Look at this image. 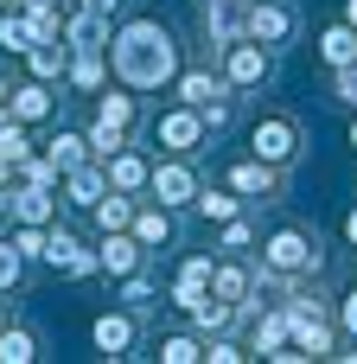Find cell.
Listing matches in <instances>:
<instances>
[{"label": "cell", "mask_w": 357, "mask_h": 364, "mask_svg": "<svg viewBox=\"0 0 357 364\" xmlns=\"http://www.w3.org/2000/svg\"><path fill=\"white\" fill-rule=\"evenodd\" d=\"M287 339H294V307H268V314L256 320V339H249V352L275 358V352H281Z\"/></svg>", "instance_id": "obj_24"}, {"label": "cell", "mask_w": 357, "mask_h": 364, "mask_svg": "<svg viewBox=\"0 0 357 364\" xmlns=\"http://www.w3.org/2000/svg\"><path fill=\"white\" fill-rule=\"evenodd\" d=\"M96 256H102V275H134L147 262V243L134 230H102L96 237Z\"/></svg>", "instance_id": "obj_13"}, {"label": "cell", "mask_w": 357, "mask_h": 364, "mask_svg": "<svg viewBox=\"0 0 357 364\" xmlns=\"http://www.w3.org/2000/svg\"><path fill=\"white\" fill-rule=\"evenodd\" d=\"M281 173H287V166H268V160H256V154H249V160H236V166H230V179H224V186H230V192H243V198H262V205H268V198H281Z\"/></svg>", "instance_id": "obj_10"}, {"label": "cell", "mask_w": 357, "mask_h": 364, "mask_svg": "<svg viewBox=\"0 0 357 364\" xmlns=\"http://www.w3.org/2000/svg\"><path fill=\"white\" fill-rule=\"evenodd\" d=\"M26 13H57V0H19Z\"/></svg>", "instance_id": "obj_40"}, {"label": "cell", "mask_w": 357, "mask_h": 364, "mask_svg": "<svg viewBox=\"0 0 357 364\" xmlns=\"http://www.w3.org/2000/svg\"><path fill=\"white\" fill-rule=\"evenodd\" d=\"M339 326H345V333H351V339H357V288H351V294H345V301H339Z\"/></svg>", "instance_id": "obj_37"}, {"label": "cell", "mask_w": 357, "mask_h": 364, "mask_svg": "<svg viewBox=\"0 0 357 364\" xmlns=\"http://www.w3.org/2000/svg\"><path fill=\"white\" fill-rule=\"evenodd\" d=\"M262 282H275V288H287V282H300V275H319V243L307 237V230H275L268 243H262Z\"/></svg>", "instance_id": "obj_3"}, {"label": "cell", "mask_w": 357, "mask_h": 364, "mask_svg": "<svg viewBox=\"0 0 357 364\" xmlns=\"http://www.w3.org/2000/svg\"><path fill=\"white\" fill-rule=\"evenodd\" d=\"M211 275H217V256H185L179 262V282H172V307H192L211 294Z\"/></svg>", "instance_id": "obj_21"}, {"label": "cell", "mask_w": 357, "mask_h": 364, "mask_svg": "<svg viewBox=\"0 0 357 364\" xmlns=\"http://www.w3.org/2000/svg\"><path fill=\"white\" fill-rule=\"evenodd\" d=\"M287 307H294V346H300L307 358H326V352H332V320L319 314V301H313V307H307V301H287Z\"/></svg>", "instance_id": "obj_15"}, {"label": "cell", "mask_w": 357, "mask_h": 364, "mask_svg": "<svg viewBox=\"0 0 357 364\" xmlns=\"http://www.w3.org/2000/svg\"><path fill=\"white\" fill-rule=\"evenodd\" d=\"M249 243H256V224H249V218L236 211V218L224 224V237H217V250H224V256H249Z\"/></svg>", "instance_id": "obj_32"}, {"label": "cell", "mask_w": 357, "mask_h": 364, "mask_svg": "<svg viewBox=\"0 0 357 364\" xmlns=\"http://www.w3.org/2000/svg\"><path fill=\"white\" fill-rule=\"evenodd\" d=\"M70 51H77V45H70L64 32H51V38H38V45L26 51V70H32V77H45V83H57V77L70 70Z\"/></svg>", "instance_id": "obj_19"}, {"label": "cell", "mask_w": 357, "mask_h": 364, "mask_svg": "<svg viewBox=\"0 0 357 364\" xmlns=\"http://www.w3.org/2000/svg\"><path fill=\"white\" fill-rule=\"evenodd\" d=\"M89 339H96L102 358H134V307H128V314H96Z\"/></svg>", "instance_id": "obj_18"}, {"label": "cell", "mask_w": 357, "mask_h": 364, "mask_svg": "<svg viewBox=\"0 0 357 364\" xmlns=\"http://www.w3.org/2000/svg\"><path fill=\"white\" fill-rule=\"evenodd\" d=\"M109 64H115V83H128L141 96L179 83V45H172V32L160 19H128L109 38Z\"/></svg>", "instance_id": "obj_1"}, {"label": "cell", "mask_w": 357, "mask_h": 364, "mask_svg": "<svg viewBox=\"0 0 357 364\" xmlns=\"http://www.w3.org/2000/svg\"><path fill=\"white\" fill-rule=\"evenodd\" d=\"M319 58H326L332 70L357 64V26H351V19H339V26H326V32H319Z\"/></svg>", "instance_id": "obj_25"}, {"label": "cell", "mask_w": 357, "mask_h": 364, "mask_svg": "<svg viewBox=\"0 0 357 364\" xmlns=\"http://www.w3.org/2000/svg\"><path fill=\"white\" fill-rule=\"evenodd\" d=\"M83 6H89V13H102V19H115V13H121V0H83Z\"/></svg>", "instance_id": "obj_38"}, {"label": "cell", "mask_w": 357, "mask_h": 364, "mask_svg": "<svg viewBox=\"0 0 357 364\" xmlns=\"http://www.w3.org/2000/svg\"><path fill=\"white\" fill-rule=\"evenodd\" d=\"M109 51H70V70H64V83L70 90H83V96H102L109 90Z\"/></svg>", "instance_id": "obj_20"}, {"label": "cell", "mask_w": 357, "mask_h": 364, "mask_svg": "<svg viewBox=\"0 0 357 364\" xmlns=\"http://www.w3.org/2000/svg\"><path fill=\"white\" fill-rule=\"evenodd\" d=\"M249 154L268 160V166H294V160H300V128H294L287 115H262V122L249 128Z\"/></svg>", "instance_id": "obj_6"}, {"label": "cell", "mask_w": 357, "mask_h": 364, "mask_svg": "<svg viewBox=\"0 0 357 364\" xmlns=\"http://www.w3.org/2000/svg\"><path fill=\"white\" fill-rule=\"evenodd\" d=\"M345 243L357 250V211H345Z\"/></svg>", "instance_id": "obj_41"}, {"label": "cell", "mask_w": 357, "mask_h": 364, "mask_svg": "<svg viewBox=\"0 0 357 364\" xmlns=\"http://www.w3.org/2000/svg\"><path fill=\"white\" fill-rule=\"evenodd\" d=\"M6 192H13V166L0 160V211H6Z\"/></svg>", "instance_id": "obj_39"}, {"label": "cell", "mask_w": 357, "mask_h": 364, "mask_svg": "<svg viewBox=\"0 0 357 364\" xmlns=\"http://www.w3.org/2000/svg\"><path fill=\"white\" fill-rule=\"evenodd\" d=\"M256 288H262V269H249L243 256H217V275H211V294H217V301L249 307V301H256Z\"/></svg>", "instance_id": "obj_8"}, {"label": "cell", "mask_w": 357, "mask_h": 364, "mask_svg": "<svg viewBox=\"0 0 357 364\" xmlns=\"http://www.w3.org/2000/svg\"><path fill=\"white\" fill-rule=\"evenodd\" d=\"M294 6L287 0H249V38H262V45H287L294 38Z\"/></svg>", "instance_id": "obj_14"}, {"label": "cell", "mask_w": 357, "mask_h": 364, "mask_svg": "<svg viewBox=\"0 0 357 364\" xmlns=\"http://www.w3.org/2000/svg\"><path fill=\"white\" fill-rule=\"evenodd\" d=\"M217 70L236 83V90H262L268 77H275V45H262V38H230V45H217Z\"/></svg>", "instance_id": "obj_4"}, {"label": "cell", "mask_w": 357, "mask_h": 364, "mask_svg": "<svg viewBox=\"0 0 357 364\" xmlns=\"http://www.w3.org/2000/svg\"><path fill=\"white\" fill-rule=\"evenodd\" d=\"M89 218H96V230H128L134 224V192H102V205Z\"/></svg>", "instance_id": "obj_27"}, {"label": "cell", "mask_w": 357, "mask_h": 364, "mask_svg": "<svg viewBox=\"0 0 357 364\" xmlns=\"http://www.w3.org/2000/svg\"><path fill=\"white\" fill-rule=\"evenodd\" d=\"M198 192H204V186H198V166H192L185 154L153 160V198H160V205H172V211H179V205H192Z\"/></svg>", "instance_id": "obj_7"}, {"label": "cell", "mask_w": 357, "mask_h": 364, "mask_svg": "<svg viewBox=\"0 0 357 364\" xmlns=\"http://www.w3.org/2000/svg\"><path fill=\"white\" fill-rule=\"evenodd\" d=\"M121 301H128V307L141 314V307H153V301H160V288H153V282H147V275L134 269V275H121Z\"/></svg>", "instance_id": "obj_33"}, {"label": "cell", "mask_w": 357, "mask_h": 364, "mask_svg": "<svg viewBox=\"0 0 357 364\" xmlns=\"http://www.w3.org/2000/svg\"><path fill=\"white\" fill-rule=\"evenodd\" d=\"M102 166H109V186H115V192H134V198H141V192H153V160H147L134 141H128V147H115Z\"/></svg>", "instance_id": "obj_9"}, {"label": "cell", "mask_w": 357, "mask_h": 364, "mask_svg": "<svg viewBox=\"0 0 357 364\" xmlns=\"http://www.w3.org/2000/svg\"><path fill=\"white\" fill-rule=\"evenodd\" d=\"M102 192H115V186H109V166H102V160H89V166L64 173V205H77V211H96V205H102Z\"/></svg>", "instance_id": "obj_17"}, {"label": "cell", "mask_w": 357, "mask_h": 364, "mask_svg": "<svg viewBox=\"0 0 357 364\" xmlns=\"http://www.w3.org/2000/svg\"><path fill=\"white\" fill-rule=\"evenodd\" d=\"M45 154L57 160V173H77V166H89L96 160V147H89V128L77 134V128H57L51 141H45Z\"/></svg>", "instance_id": "obj_22"}, {"label": "cell", "mask_w": 357, "mask_h": 364, "mask_svg": "<svg viewBox=\"0 0 357 364\" xmlns=\"http://www.w3.org/2000/svg\"><path fill=\"white\" fill-rule=\"evenodd\" d=\"M204 358V333H166L160 339V364H198Z\"/></svg>", "instance_id": "obj_29"}, {"label": "cell", "mask_w": 357, "mask_h": 364, "mask_svg": "<svg viewBox=\"0 0 357 364\" xmlns=\"http://www.w3.org/2000/svg\"><path fill=\"white\" fill-rule=\"evenodd\" d=\"M6 211H13V224H57V186H26V179H13Z\"/></svg>", "instance_id": "obj_11"}, {"label": "cell", "mask_w": 357, "mask_h": 364, "mask_svg": "<svg viewBox=\"0 0 357 364\" xmlns=\"http://www.w3.org/2000/svg\"><path fill=\"white\" fill-rule=\"evenodd\" d=\"M0 333H6V307H0Z\"/></svg>", "instance_id": "obj_45"}, {"label": "cell", "mask_w": 357, "mask_h": 364, "mask_svg": "<svg viewBox=\"0 0 357 364\" xmlns=\"http://www.w3.org/2000/svg\"><path fill=\"white\" fill-rule=\"evenodd\" d=\"M204 358L211 364H236V358H249V346H236V339L224 333V339H204Z\"/></svg>", "instance_id": "obj_35"}, {"label": "cell", "mask_w": 357, "mask_h": 364, "mask_svg": "<svg viewBox=\"0 0 357 364\" xmlns=\"http://www.w3.org/2000/svg\"><path fill=\"white\" fill-rule=\"evenodd\" d=\"M351 147H357V115H351Z\"/></svg>", "instance_id": "obj_44"}, {"label": "cell", "mask_w": 357, "mask_h": 364, "mask_svg": "<svg viewBox=\"0 0 357 364\" xmlns=\"http://www.w3.org/2000/svg\"><path fill=\"white\" fill-rule=\"evenodd\" d=\"M204 134H211V122H204V109H192V102H172V109L153 115V141H160L166 154H198Z\"/></svg>", "instance_id": "obj_5"}, {"label": "cell", "mask_w": 357, "mask_h": 364, "mask_svg": "<svg viewBox=\"0 0 357 364\" xmlns=\"http://www.w3.org/2000/svg\"><path fill=\"white\" fill-rule=\"evenodd\" d=\"M192 211H198V218H211V224H230V218L243 211V192H230V186H224V192H211V186H204V192L192 198Z\"/></svg>", "instance_id": "obj_26"}, {"label": "cell", "mask_w": 357, "mask_h": 364, "mask_svg": "<svg viewBox=\"0 0 357 364\" xmlns=\"http://www.w3.org/2000/svg\"><path fill=\"white\" fill-rule=\"evenodd\" d=\"M6 6H19V0H0V13H6Z\"/></svg>", "instance_id": "obj_46"}, {"label": "cell", "mask_w": 357, "mask_h": 364, "mask_svg": "<svg viewBox=\"0 0 357 364\" xmlns=\"http://www.w3.org/2000/svg\"><path fill=\"white\" fill-rule=\"evenodd\" d=\"M32 358H38V339L26 326H6L0 333V364H32Z\"/></svg>", "instance_id": "obj_30"}, {"label": "cell", "mask_w": 357, "mask_h": 364, "mask_svg": "<svg viewBox=\"0 0 357 364\" xmlns=\"http://www.w3.org/2000/svg\"><path fill=\"white\" fill-rule=\"evenodd\" d=\"M70 250H77V237L51 224V250H45V262H51V269H64V262H70Z\"/></svg>", "instance_id": "obj_36"}, {"label": "cell", "mask_w": 357, "mask_h": 364, "mask_svg": "<svg viewBox=\"0 0 357 364\" xmlns=\"http://www.w3.org/2000/svg\"><path fill=\"white\" fill-rule=\"evenodd\" d=\"M96 269H102V256H96V250H83V243H77V250H70V262H64V269H57V275H70V282H83V275H96Z\"/></svg>", "instance_id": "obj_34"}, {"label": "cell", "mask_w": 357, "mask_h": 364, "mask_svg": "<svg viewBox=\"0 0 357 364\" xmlns=\"http://www.w3.org/2000/svg\"><path fill=\"white\" fill-rule=\"evenodd\" d=\"M128 230L147 243V256H153V250H166V243H179V218H172V205H160V198L134 205V224H128Z\"/></svg>", "instance_id": "obj_12"}, {"label": "cell", "mask_w": 357, "mask_h": 364, "mask_svg": "<svg viewBox=\"0 0 357 364\" xmlns=\"http://www.w3.org/2000/svg\"><path fill=\"white\" fill-rule=\"evenodd\" d=\"M185 314H192V333H204V339H224V333L236 326V314H243V307H230V301L204 294V301H192Z\"/></svg>", "instance_id": "obj_23"}, {"label": "cell", "mask_w": 357, "mask_h": 364, "mask_svg": "<svg viewBox=\"0 0 357 364\" xmlns=\"http://www.w3.org/2000/svg\"><path fill=\"white\" fill-rule=\"evenodd\" d=\"M134 128H141V90H128V83L102 90V96H96V115H89V147H96V160H109L115 147H128Z\"/></svg>", "instance_id": "obj_2"}, {"label": "cell", "mask_w": 357, "mask_h": 364, "mask_svg": "<svg viewBox=\"0 0 357 364\" xmlns=\"http://www.w3.org/2000/svg\"><path fill=\"white\" fill-rule=\"evenodd\" d=\"M19 282H26V250L13 237H0V294H13Z\"/></svg>", "instance_id": "obj_31"}, {"label": "cell", "mask_w": 357, "mask_h": 364, "mask_svg": "<svg viewBox=\"0 0 357 364\" xmlns=\"http://www.w3.org/2000/svg\"><path fill=\"white\" fill-rule=\"evenodd\" d=\"M6 96H13V83H6V70H0V109H6Z\"/></svg>", "instance_id": "obj_42"}, {"label": "cell", "mask_w": 357, "mask_h": 364, "mask_svg": "<svg viewBox=\"0 0 357 364\" xmlns=\"http://www.w3.org/2000/svg\"><path fill=\"white\" fill-rule=\"evenodd\" d=\"M51 109H57V96H51V83H45V77L13 83V96H6V115H19L26 128H32V122H51Z\"/></svg>", "instance_id": "obj_16"}, {"label": "cell", "mask_w": 357, "mask_h": 364, "mask_svg": "<svg viewBox=\"0 0 357 364\" xmlns=\"http://www.w3.org/2000/svg\"><path fill=\"white\" fill-rule=\"evenodd\" d=\"M26 154H32V134H26V122L0 109V160H6V166H19Z\"/></svg>", "instance_id": "obj_28"}, {"label": "cell", "mask_w": 357, "mask_h": 364, "mask_svg": "<svg viewBox=\"0 0 357 364\" xmlns=\"http://www.w3.org/2000/svg\"><path fill=\"white\" fill-rule=\"evenodd\" d=\"M345 19H351V26H357V0H345Z\"/></svg>", "instance_id": "obj_43"}]
</instances>
